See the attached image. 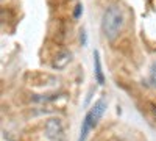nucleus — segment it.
Returning a JSON list of instances; mask_svg holds the SVG:
<instances>
[{
    "label": "nucleus",
    "instance_id": "nucleus-3",
    "mask_svg": "<svg viewBox=\"0 0 156 141\" xmlns=\"http://www.w3.org/2000/svg\"><path fill=\"white\" fill-rule=\"evenodd\" d=\"M105 110H106V102L103 100V99H100V100H97L95 104H94V107L87 111V118L90 119V124H92L94 129H95V125L98 124V121L101 119Z\"/></svg>",
    "mask_w": 156,
    "mask_h": 141
},
{
    "label": "nucleus",
    "instance_id": "nucleus-4",
    "mask_svg": "<svg viewBox=\"0 0 156 141\" xmlns=\"http://www.w3.org/2000/svg\"><path fill=\"white\" fill-rule=\"evenodd\" d=\"M94 74L98 85H105V75H103V69H101V60H100V54L98 50H94Z\"/></svg>",
    "mask_w": 156,
    "mask_h": 141
},
{
    "label": "nucleus",
    "instance_id": "nucleus-2",
    "mask_svg": "<svg viewBox=\"0 0 156 141\" xmlns=\"http://www.w3.org/2000/svg\"><path fill=\"white\" fill-rule=\"evenodd\" d=\"M45 135L50 141L64 139V125L59 118H51L45 122Z\"/></svg>",
    "mask_w": 156,
    "mask_h": 141
},
{
    "label": "nucleus",
    "instance_id": "nucleus-6",
    "mask_svg": "<svg viewBox=\"0 0 156 141\" xmlns=\"http://www.w3.org/2000/svg\"><path fill=\"white\" fill-rule=\"evenodd\" d=\"M81 14H83V5L78 3V5L75 6V11H73V17H75V19H80Z\"/></svg>",
    "mask_w": 156,
    "mask_h": 141
},
{
    "label": "nucleus",
    "instance_id": "nucleus-8",
    "mask_svg": "<svg viewBox=\"0 0 156 141\" xmlns=\"http://www.w3.org/2000/svg\"><path fill=\"white\" fill-rule=\"evenodd\" d=\"M80 41H81V46H86V43H87V36H86V32L84 30L80 32Z\"/></svg>",
    "mask_w": 156,
    "mask_h": 141
},
{
    "label": "nucleus",
    "instance_id": "nucleus-7",
    "mask_svg": "<svg viewBox=\"0 0 156 141\" xmlns=\"http://www.w3.org/2000/svg\"><path fill=\"white\" fill-rule=\"evenodd\" d=\"M150 82L153 85H156V63H153L151 66V72H150Z\"/></svg>",
    "mask_w": 156,
    "mask_h": 141
},
{
    "label": "nucleus",
    "instance_id": "nucleus-5",
    "mask_svg": "<svg viewBox=\"0 0 156 141\" xmlns=\"http://www.w3.org/2000/svg\"><path fill=\"white\" fill-rule=\"evenodd\" d=\"M69 61H70V54H69V52H62V54L53 61V68H56V69H62Z\"/></svg>",
    "mask_w": 156,
    "mask_h": 141
},
{
    "label": "nucleus",
    "instance_id": "nucleus-1",
    "mask_svg": "<svg viewBox=\"0 0 156 141\" xmlns=\"http://www.w3.org/2000/svg\"><path fill=\"white\" fill-rule=\"evenodd\" d=\"M123 24H125V17H123L122 9L117 5L108 6L105 9V13H103V16H101L103 36H105L109 43L115 41V38L120 35V32L123 28Z\"/></svg>",
    "mask_w": 156,
    "mask_h": 141
}]
</instances>
